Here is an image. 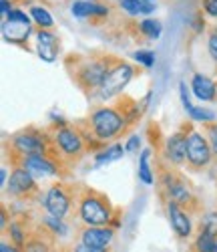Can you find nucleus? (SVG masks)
<instances>
[{
	"label": "nucleus",
	"instance_id": "nucleus-36",
	"mask_svg": "<svg viewBox=\"0 0 217 252\" xmlns=\"http://www.w3.org/2000/svg\"><path fill=\"white\" fill-rule=\"evenodd\" d=\"M14 8H16V6H12L10 0H2V2H0V12H2V16H8Z\"/></svg>",
	"mask_w": 217,
	"mask_h": 252
},
{
	"label": "nucleus",
	"instance_id": "nucleus-25",
	"mask_svg": "<svg viewBox=\"0 0 217 252\" xmlns=\"http://www.w3.org/2000/svg\"><path fill=\"white\" fill-rule=\"evenodd\" d=\"M195 250L197 252H217V236H211L209 232H199L195 240Z\"/></svg>",
	"mask_w": 217,
	"mask_h": 252
},
{
	"label": "nucleus",
	"instance_id": "nucleus-23",
	"mask_svg": "<svg viewBox=\"0 0 217 252\" xmlns=\"http://www.w3.org/2000/svg\"><path fill=\"white\" fill-rule=\"evenodd\" d=\"M139 31L151 38V40H157L163 32V25H161V20H155V18H143L141 23H139Z\"/></svg>",
	"mask_w": 217,
	"mask_h": 252
},
{
	"label": "nucleus",
	"instance_id": "nucleus-8",
	"mask_svg": "<svg viewBox=\"0 0 217 252\" xmlns=\"http://www.w3.org/2000/svg\"><path fill=\"white\" fill-rule=\"evenodd\" d=\"M42 204H45L49 216H54L60 220L67 216L71 210V198L67 196V192H64L60 186H51L47 194L42 196Z\"/></svg>",
	"mask_w": 217,
	"mask_h": 252
},
{
	"label": "nucleus",
	"instance_id": "nucleus-11",
	"mask_svg": "<svg viewBox=\"0 0 217 252\" xmlns=\"http://www.w3.org/2000/svg\"><path fill=\"white\" fill-rule=\"evenodd\" d=\"M12 148L23 156H32V154H45L47 143L34 131H23L12 137Z\"/></svg>",
	"mask_w": 217,
	"mask_h": 252
},
{
	"label": "nucleus",
	"instance_id": "nucleus-16",
	"mask_svg": "<svg viewBox=\"0 0 217 252\" xmlns=\"http://www.w3.org/2000/svg\"><path fill=\"white\" fill-rule=\"evenodd\" d=\"M165 158L175 163L181 165L183 161H187V133H173L167 137L165 141Z\"/></svg>",
	"mask_w": 217,
	"mask_h": 252
},
{
	"label": "nucleus",
	"instance_id": "nucleus-29",
	"mask_svg": "<svg viewBox=\"0 0 217 252\" xmlns=\"http://www.w3.org/2000/svg\"><path fill=\"white\" fill-rule=\"evenodd\" d=\"M8 230H10V236H12L14 244L20 246V248H25L27 240H25V232H23V228H20V224H18V222H12Z\"/></svg>",
	"mask_w": 217,
	"mask_h": 252
},
{
	"label": "nucleus",
	"instance_id": "nucleus-37",
	"mask_svg": "<svg viewBox=\"0 0 217 252\" xmlns=\"http://www.w3.org/2000/svg\"><path fill=\"white\" fill-rule=\"evenodd\" d=\"M75 252H107L105 248H91V246H86V244H79L75 248Z\"/></svg>",
	"mask_w": 217,
	"mask_h": 252
},
{
	"label": "nucleus",
	"instance_id": "nucleus-15",
	"mask_svg": "<svg viewBox=\"0 0 217 252\" xmlns=\"http://www.w3.org/2000/svg\"><path fill=\"white\" fill-rule=\"evenodd\" d=\"M113 228H107V226H86L81 234V244H86L91 248H105L113 242Z\"/></svg>",
	"mask_w": 217,
	"mask_h": 252
},
{
	"label": "nucleus",
	"instance_id": "nucleus-5",
	"mask_svg": "<svg viewBox=\"0 0 217 252\" xmlns=\"http://www.w3.org/2000/svg\"><path fill=\"white\" fill-rule=\"evenodd\" d=\"M108 71H111V61L108 59L86 61L77 71V81L82 89H99Z\"/></svg>",
	"mask_w": 217,
	"mask_h": 252
},
{
	"label": "nucleus",
	"instance_id": "nucleus-13",
	"mask_svg": "<svg viewBox=\"0 0 217 252\" xmlns=\"http://www.w3.org/2000/svg\"><path fill=\"white\" fill-rule=\"evenodd\" d=\"M163 190H165V194L169 196L171 202L189 204V202L193 200L189 186H187L181 178L173 176V174H163Z\"/></svg>",
	"mask_w": 217,
	"mask_h": 252
},
{
	"label": "nucleus",
	"instance_id": "nucleus-38",
	"mask_svg": "<svg viewBox=\"0 0 217 252\" xmlns=\"http://www.w3.org/2000/svg\"><path fill=\"white\" fill-rule=\"evenodd\" d=\"M6 182H8V172H6V167H2L0 170V184H2V188H6Z\"/></svg>",
	"mask_w": 217,
	"mask_h": 252
},
{
	"label": "nucleus",
	"instance_id": "nucleus-39",
	"mask_svg": "<svg viewBox=\"0 0 217 252\" xmlns=\"http://www.w3.org/2000/svg\"><path fill=\"white\" fill-rule=\"evenodd\" d=\"M0 250H2V252H18L14 246H8L6 242H2V246H0Z\"/></svg>",
	"mask_w": 217,
	"mask_h": 252
},
{
	"label": "nucleus",
	"instance_id": "nucleus-34",
	"mask_svg": "<svg viewBox=\"0 0 217 252\" xmlns=\"http://www.w3.org/2000/svg\"><path fill=\"white\" fill-rule=\"evenodd\" d=\"M139 148H141V137H139V135H131V137L127 139V143H125V150H127L129 154L139 152Z\"/></svg>",
	"mask_w": 217,
	"mask_h": 252
},
{
	"label": "nucleus",
	"instance_id": "nucleus-35",
	"mask_svg": "<svg viewBox=\"0 0 217 252\" xmlns=\"http://www.w3.org/2000/svg\"><path fill=\"white\" fill-rule=\"evenodd\" d=\"M203 10L207 16L217 18V0H203Z\"/></svg>",
	"mask_w": 217,
	"mask_h": 252
},
{
	"label": "nucleus",
	"instance_id": "nucleus-2",
	"mask_svg": "<svg viewBox=\"0 0 217 252\" xmlns=\"http://www.w3.org/2000/svg\"><path fill=\"white\" fill-rule=\"evenodd\" d=\"M2 38L8 45H25L32 34V18L25 10L14 8L8 16L2 18Z\"/></svg>",
	"mask_w": 217,
	"mask_h": 252
},
{
	"label": "nucleus",
	"instance_id": "nucleus-12",
	"mask_svg": "<svg viewBox=\"0 0 217 252\" xmlns=\"http://www.w3.org/2000/svg\"><path fill=\"white\" fill-rule=\"evenodd\" d=\"M34 36H36V53H38V57L45 63H54L56 57H58V51H60L58 36L53 31H42V29H38Z\"/></svg>",
	"mask_w": 217,
	"mask_h": 252
},
{
	"label": "nucleus",
	"instance_id": "nucleus-10",
	"mask_svg": "<svg viewBox=\"0 0 217 252\" xmlns=\"http://www.w3.org/2000/svg\"><path fill=\"white\" fill-rule=\"evenodd\" d=\"M54 145L64 156H79L84 148L82 135L71 127H60L54 133Z\"/></svg>",
	"mask_w": 217,
	"mask_h": 252
},
{
	"label": "nucleus",
	"instance_id": "nucleus-14",
	"mask_svg": "<svg viewBox=\"0 0 217 252\" xmlns=\"http://www.w3.org/2000/svg\"><path fill=\"white\" fill-rule=\"evenodd\" d=\"M167 214H169V222H171V228L175 230V234L179 238H189L191 236V218L187 212L181 210V204L177 202H167Z\"/></svg>",
	"mask_w": 217,
	"mask_h": 252
},
{
	"label": "nucleus",
	"instance_id": "nucleus-40",
	"mask_svg": "<svg viewBox=\"0 0 217 252\" xmlns=\"http://www.w3.org/2000/svg\"><path fill=\"white\" fill-rule=\"evenodd\" d=\"M149 2H155V0H149Z\"/></svg>",
	"mask_w": 217,
	"mask_h": 252
},
{
	"label": "nucleus",
	"instance_id": "nucleus-21",
	"mask_svg": "<svg viewBox=\"0 0 217 252\" xmlns=\"http://www.w3.org/2000/svg\"><path fill=\"white\" fill-rule=\"evenodd\" d=\"M28 14H30V18H32V23H34L38 29H42V31H51V29L54 27V18H53V14H51V10H49L47 6L34 4V6L28 8Z\"/></svg>",
	"mask_w": 217,
	"mask_h": 252
},
{
	"label": "nucleus",
	"instance_id": "nucleus-17",
	"mask_svg": "<svg viewBox=\"0 0 217 252\" xmlns=\"http://www.w3.org/2000/svg\"><path fill=\"white\" fill-rule=\"evenodd\" d=\"M191 93L197 97L199 101H215L217 99V85L215 81L203 73H193L191 77Z\"/></svg>",
	"mask_w": 217,
	"mask_h": 252
},
{
	"label": "nucleus",
	"instance_id": "nucleus-33",
	"mask_svg": "<svg viewBox=\"0 0 217 252\" xmlns=\"http://www.w3.org/2000/svg\"><path fill=\"white\" fill-rule=\"evenodd\" d=\"M207 53L217 63V32H211L209 38H207Z\"/></svg>",
	"mask_w": 217,
	"mask_h": 252
},
{
	"label": "nucleus",
	"instance_id": "nucleus-30",
	"mask_svg": "<svg viewBox=\"0 0 217 252\" xmlns=\"http://www.w3.org/2000/svg\"><path fill=\"white\" fill-rule=\"evenodd\" d=\"M189 91H191V87H187V83L185 81H179V97H181V103H183V109L185 111H189L193 107V103L189 99Z\"/></svg>",
	"mask_w": 217,
	"mask_h": 252
},
{
	"label": "nucleus",
	"instance_id": "nucleus-24",
	"mask_svg": "<svg viewBox=\"0 0 217 252\" xmlns=\"http://www.w3.org/2000/svg\"><path fill=\"white\" fill-rule=\"evenodd\" d=\"M185 113H187L189 119L195 121V123H213V121L217 119V113H215V111H211V109H207V107H197V105H193V107H191L189 111H185Z\"/></svg>",
	"mask_w": 217,
	"mask_h": 252
},
{
	"label": "nucleus",
	"instance_id": "nucleus-26",
	"mask_svg": "<svg viewBox=\"0 0 217 252\" xmlns=\"http://www.w3.org/2000/svg\"><path fill=\"white\" fill-rule=\"evenodd\" d=\"M42 220H45V226H47V228H51L56 236H67V234H69V226L64 224L60 218H54V216H45Z\"/></svg>",
	"mask_w": 217,
	"mask_h": 252
},
{
	"label": "nucleus",
	"instance_id": "nucleus-9",
	"mask_svg": "<svg viewBox=\"0 0 217 252\" xmlns=\"http://www.w3.org/2000/svg\"><path fill=\"white\" fill-rule=\"evenodd\" d=\"M4 190L10 196L23 198V196H28V194H32L36 190V180L25 170V167H16V170H12Z\"/></svg>",
	"mask_w": 217,
	"mask_h": 252
},
{
	"label": "nucleus",
	"instance_id": "nucleus-1",
	"mask_svg": "<svg viewBox=\"0 0 217 252\" xmlns=\"http://www.w3.org/2000/svg\"><path fill=\"white\" fill-rule=\"evenodd\" d=\"M125 125H127V119L123 117V113H119L113 107H101L91 115V129L101 143L123 133Z\"/></svg>",
	"mask_w": 217,
	"mask_h": 252
},
{
	"label": "nucleus",
	"instance_id": "nucleus-3",
	"mask_svg": "<svg viewBox=\"0 0 217 252\" xmlns=\"http://www.w3.org/2000/svg\"><path fill=\"white\" fill-rule=\"evenodd\" d=\"M79 216L86 226H108L113 220L111 206L99 194H86L81 200Z\"/></svg>",
	"mask_w": 217,
	"mask_h": 252
},
{
	"label": "nucleus",
	"instance_id": "nucleus-4",
	"mask_svg": "<svg viewBox=\"0 0 217 252\" xmlns=\"http://www.w3.org/2000/svg\"><path fill=\"white\" fill-rule=\"evenodd\" d=\"M133 75H135V69L129 65V63H117V65H113L111 71L107 73L103 85L99 87V97L103 101H107V99H113L115 95L123 93L129 83H131Z\"/></svg>",
	"mask_w": 217,
	"mask_h": 252
},
{
	"label": "nucleus",
	"instance_id": "nucleus-22",
	"mask_svg": "<svg viewBox=\"0 0 217 252\" xmlns=\"http://www.w3.org/2000/svg\"><path fill=\"white\" fill-rule=\"evenodd\" d=\"M139 180L145 186H153V182H155L153 170H151V150L149 148L143 150L139 156Z\"/></svg>",
	"mask_w": 217,
	"mask_h": 252
},
{
	"label": "nucleus",
	"instance_id": "nucleus-28",
	"mask_svg": "<svg viewBox=\"0 0 217 252\" xmlns=\"http://www.w3.org/2000/svg\"><path fill=\"white\" fill-rule=\"evenodd\" d=\"M201 230L209 232L211 236H217V212H209L201 218Z\"/></svg>",
	"mask_w": 217,
	"mask_h": 252
},
{
	"label": "nucleus",
	"instance_id": "nucleus-18",
	"mask_svg": "<svg viewBox=\"0 0 217 252\" xmlns=\"http://www.w3.org/2000/svg\"><path fill=\"white\" fill-rule=\"evenodd\" d=\"M108 6L95 2V0H75L71 4V14L77 18H89V16H108Z\"/></svg>",
	"mask_w": 217,
	"mask_h": 252
},
{
	"label": "nucleus",
	"instance_id": "nucleus-20",
	"mask_svg": "<svg viewBox=\"0 0 217 252\" xmlns=\"http://www.w3.org/2000/svg\"><path fill=\"white\" fill-rule=\"evenodd\" d=\"M117 2L129 16L151 14L155 10V2H149V0H117Z\"/></svg>",
	"mask_w": 217,
	"mask_h": 252
},
{
	"label": "nucleus",
	"instance_id": "nucleus-19",
	"mask_svg": "<svg viewBox=\"0 0 217 252\" xmlns=\"http://www.w3.org/2000/svg\"><path fill=\"white\" fill-rule=\"evenodd\" d=\"M125 152H127V150H125V145H121V143H111V145H107L105 150H101V152L95 154V165L99 167V165H108V163H113V161L121 159Z\"/></svg>",
	"mask_w": 217,
	"mask_h": 252
},
{
	"label": "nucleus",
	"instance_id": "nucleus-7",
	"mask_svg": "<svg viewBox=\"0 0 217 252\" xmlns=\"http://www.w3.org/2000/svg\"><path fill=\"white\" fill-rule=\"evenodd\" d=\"M23 167L34 180H47V178H56L58 176V167L45 154L25 156L23 158Z\"/></svg>",
	"mask_w": 217,
	"mask_h": 252
},
{
	"label": "nucleus",
	"instance_id": "nucleus-6",
	"mask_svg": "<svg viewBox=\"0 0 217 252\" xmlns=\"http://www.w3.org/2000/svg\"><path fill=\"white\" fill-rule=\"evenodd\" d=\"M213 159V150L209 145L207 135L199 131H187V161L193 167H205Z\"/></svg>",
	"mask_w": 217,
	"mask_h": 252
},
{
	"label": "nucleus",
	"instance_id": "nucleus-27",
	"mask_svg": "<svg viewBox=\"0 0 217 252\" xmlns=\"http://www.w3.org/2000/svg\"><path fill=\"white\" fill-rule=\"evenodd\" d=\"M133 59L139 63V65H143L145 69H151L155 65V53L153 51H147V49H139L133 53Z\"/></svg>",
	"mask_w": 217,
	"mask_h": 252
},
{
	"label": "nucleus",
	"instance_id": "nucleus-32",
	"mask_svg": "<svg viewBox=\"0 0 217 252\" xmlns=\"http://www.w3.org/2000/svg\"><path fill=\"white\" fill-rule=\"evenodd\" d=\"M207 139H209V145L213 150V156H217V123H211L207 127Z\"/></svg>",
	"mask_w": 217,
	"mask_h": 252
},
{
	"label": "nucleus",
	"instance_id": "nucleus-41",
	"mask_svg": "<svg viewBox=\"0 0 217 252\" xmlns=\"http://www.w3.org/2000/svg\"><path fill=\"white\" fill-rule=\"evenodd\" d=\"M215 32H217V31H215Z\"/></svg>",
	"mask_w": 217,
	"mask_h": 252
},
{
	"label": "nucleus",
	"instance_id": "nucleus-31",
	"mask_svg": "<svg viewBox=\"0 0 217 252\" xmlns=\"http://www.w3.org/2000/svg\"><path fill=\"white\" fill-rule=\"evenodd\" d=\"M23 252H49V246L42 240H30V242L25 244Z\"/></svg>",
	"mask_w": 217,
	"mask_h": 252
}]
</instances>
